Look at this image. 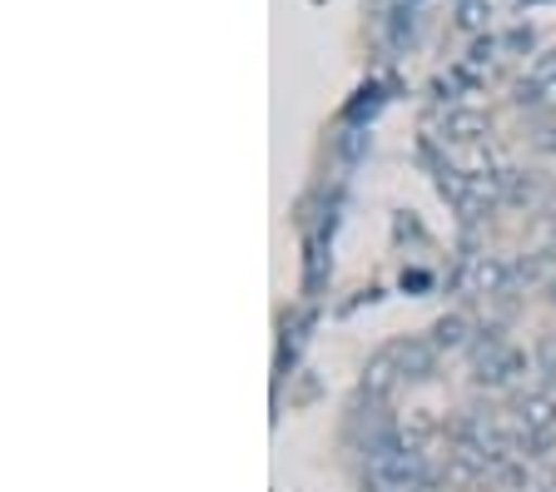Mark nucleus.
Returning a JSON list of instances; mask_svg holds the SVG:
<instances>
[{
    "label": "nucleus",
    "instance_id": "nucleus-1",
    "mask_svg": "<svg viewBox=\"0 0 556 492\" xmlns=\"http://www.w3.org/2000/svg\"><path fill=\"white\" fill-rule=\"evenodd\" d=\"M372 478L388 492H413V488H428V463H422L417 447H403L397 438H388L378 447V457H372Z\"/></svg>",
    "mask_w": 556,
    "mask_h": 492
},
{
    "label": "nucleus",
    "instance_id": "nucleus-2",
    "mask_svg": "<svg viewBox=\"0 0 556 492\" xmlns=\"http://www.w3.org/2000/svg\"><path fill=\"white\" fill-rule=\"evenodd\" d=\"M397 383H403V364H397V343H393V349L372 353L368 368H363V399H368V403H382Z\"/></svg>",
    "mask_w": 556,
    "mask_h": 492
},
{
    "label": "nucleus",
    "instance_id": "nucleus-3",
    "mask_svg": "<svg viewBox=\"0 0 556 492\" xmlns=\"http://www.w3.org/2000/svg\"><path fill=\"white\" fill-rule=\"evenodd\" d=\"M438 189L467 214V219H482V214H486V200L477 194V175H463V169H442Z\"/></svg>",
    "mask_w": 556,
    "mask_h": 492
},
{
    "label": "nucleus",
    "instance_id": "nucleus-4",
    "mask_svg": "<svg viewBox=\"0 0 556 492\" xmlns=\"http://www.w3.org/2000/svg\"><path fill=\"white\" fill-rule=\"evenodd\" d=\"M517 422L527 438H546L556 433V399L552 393H527V399L517 403Z\"/></svg>",
    "mask_w": 556,
    "mask_h": 492
},
{
    "label": "nucleus",
    "instance_id": "nucleus-5",
    "mask_svg": "<svg viewBox=\"0 0 556 492\" xmlns=\"http://www.w3.org/2000/svg\"><path fill=\"white\" fill-rule=\"evenodd\" d=\"M492 135V119L482 115V110H447V119H442V140L447 144H477Z\"/></svg>",
    "mask_w": 556,
    "mask_h": 492
},
{
    "label": "nucleus",
    "instance_id": "nucleus-6",
    "mask_svg": "<svg viewBox=\"0 0 556 492\" xmlns=\"http://www.w3.org/2000/svg\"><path fill=\"white\" fill-rule=\"evenodd\" d=\"M467 283H472V293H502V289L511 283L507 258H497V254H477V258H472V269H467Z\"/></svg>",
    "mask_w": 556,
    "mask_h": 492
},
{
    "label": "nucleus",
    "instance_id": "nucleus-7",
    "mask_svg": "<svg viewBox=\"0 0 556 492\" xmlns=\"http://www.w3.org/2000/svg\"><path fill=\"white\" fill-rule=\"evenodd\" d=\"M397 364H403V378H432V364H438V349H432V339H407L397 343Z\"/></svg>",
    "mask_w": 556,
    "mask_h": 492
},
{
    "label": "nucleus",
    "instance_id": "nucleus-8",
    "mask_svg": "<svg viewBox=\"0 0 556 492\" xmlns=\"http://www.w3.org/2000/svg\"><path fill=\"white\" fill-rule=\"evenodd\" d=\"M467 333H472V324H467L463 314H442L438 324H432V349L457 353V349H467Z\"/></svg>",
    "mask_w": 556,
    "mask_h": 492
},
{
    "label": "nucleus",
    "instance_id": "nucleus-9",
    "mask_svg": "<svg viewBox=\"0 0 556 492\" xmlns=\"http://www.w3.org/2000/svg\"><path fill=\"white\" fill-rule=\"evenodd\" d=\"M502 200L507 204H532L536 200V179H527L521 169H507V175H502Z\"/></svg>",
    "mask_w": 556,
    "mask_h": 492
},
{
    "label": "nucleus",
    "instance_id": "nucleus-10",
    "mask_svg": "<svg viewBox=\"0 0 556 492\" xmlns=\"http://www.w3.org/2000/svg\"><path fill=\"white\" fill-rule=\"evenodd\" d=\"M422 438H432V422L422 418V413H413V418L397 422V443L403 447H417V453H422Z\"/></svg>",
    "mask_w": 556,
    "mask_h": 492
},
{
    "label": "nucleus",
    "instance_id": "nucleus-11",
    "mask_svg": "<svg viewBox=\"0 0 556 492\" xmlns=\"http://www.w3.org/2000/svg\"><path fill=\"white\" fill-rule=\"evenodd\" d=\"M486 15H492V5H486V0H457V25H463V30H486Z\"/></svg>",
    "mask_w": 556,
    "mask_h": 492
},
{
    "label": "nucleus",
    "instance_id": "nucleus-12",
    "mask_svg": "<svg viewBox=\"0 0 556 492\" xmlns=\"http://www.w3.org/2000/svg\"><path fill=\"white\" fill-rule=\"evenodd\" d=\"M532 80L536 85H556V50H546V55L532 65Z\"/></svg>",
    "mask_w": 556,
    "mask_h": 492
},
{
    "label": "nucleus",
    "instance_id": "nucleus-13",
    "mask_svg": "<svg viewBox=\"0 0 556 492\" xmlns=\"http://www.w3.org/2000/svg\"><path fill=\"white\" fill-rule=\"evenodd\" d=\"M536 364L546 368V374H556V333H546L542 349H536Z\"/></svg>",
    "mask_w": 556,
    "mask_h": 492
},
{
    "label": "nucleus",
    "instance_id": "nucleus-14",
    "mask_svg": "<svg viewBox=\"0 0 556 492\" xmlns=\"http://www.w3.org/2000/svg\"><path fill=\"white\" fill-rule=\"evenodd\" d=\"M536 100H542V85H536V80H521L517 85V105H536Z\"/></svg>",
    "mask_w": 556,
    "mask_h": 492
},
{
    "label": "nucleus",
    "instance_id": "nucleus-15",
    "mask_svg": "<svg viewBox=\"0 0 556 492\" xmlns=\"http://www.w3.org/2000/svg\"><path fill=\"white\" fill-rule=\"evenodd\" d=\"M546 293H552V304H556V279H552V283H546Z\"/></svg>",
    "mask_w": 556,
    "mask_h": 492
},
{
    "label": "nucleus",
    "instance_id": "nucleus-16",
    "mask_svg": "<svg viewBox=\"0 0 556 492\" xmlns=\"http://www.w3.org/2000/svg\"><path fill=\"white\" fill-rule=\"evenodd\" d=\"M413 492H432V488H413Z\"/></svg>",
    "mask_w": 556,
    "mask_h": 492
}]
</instances>
